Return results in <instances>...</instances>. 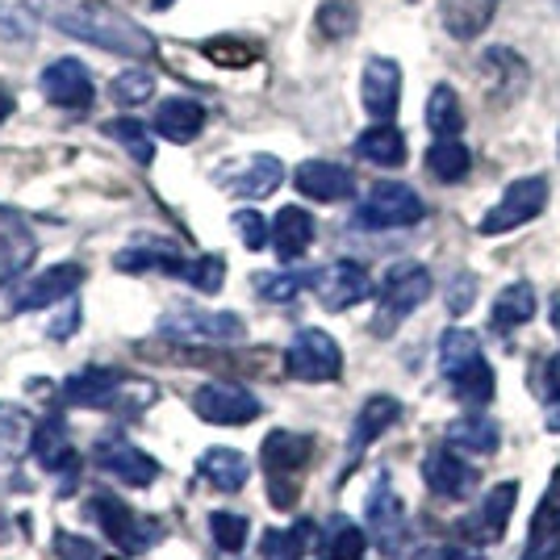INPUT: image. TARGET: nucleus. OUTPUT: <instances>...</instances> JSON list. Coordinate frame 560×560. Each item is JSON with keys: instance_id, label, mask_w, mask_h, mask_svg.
<instances>
[{"instance_id": "nucleus-1", "label": "nucleus", "mask_w": 560, "mask_h": 560, "mask_svg": "<svg viewBox=\"0 0 560 560\" xmlns=\"http://www.w3.org/2000/svg\"><path fill=\"white\" fill-rule=\"evenodd\" d=\"M50 22L59 25L63 34H71V38L93 43L101 50H114V55H130V59L151 55V38L130 18H121L105 4H71V9L50 13Z\"/></svg>"}, {"instance_id": "nucleus-2", "label": "nucleus", "mask_w": 560, "mask_h": 560, "mask_svg": "<svg viewBox=\"0 0 560 560\" xmlns=\"http://www.w3.org/2000/svg\"><path fill=\"white\" fill-rule=\"evenodd\" d=\"M310 456H314V440L298 435V431H272L264 440L259 460H264V472H268V498H272V506L289 511L302 498L298 472L310 465Z\"/></svg>"}, {"instance_id": "nucleus-3", "label": "nucleus", "mask_w": 560, "mask_h": 560, "mask_svg": "<svg viewBox=\"0 0 560 560\" xmlns=\"http://www.w3.org/2000/svg\"><path fill=\"white\" fill-rule=\"evenodd\" d=\"M427 298H431V272L422 264H394L381 280V305H376L373 330L394 335Z\"/></svg>"}, {"instance_id": "nucleus-4", "label": "nucleus", "mask_w": 560, "mask_h": 560, "mask_svg": "<svg viewBox=\"0 0 560 560\" xmlns=\"http://www.w3.org/2000/svg\"><path fill=\"white\" fill-rule=\"evenodd\" d=\"M422 197L410 185H397V180H381L369 188V197L355 206V226L364 231H401V226H415L422 222Z\"/></svg>"}, {"instance_id": "nucleus-5", "label": "nucleus", "mask_w": 560, "mask_h": 560, "mask_svg": "<svg viewBox=\"0 0 560 560\" xmlns=\"http://www.w3.org/2000/svg\"><path fill=\"white\" fill-rule=\"evenodd\" d=\"M284 373L305 385H330L343 373V351L327 330L305 327L293 335V343L284 348Z\"/></svg>"}, {"instance_id": "nucleus-6", "label": "nucleus", "mask_w": 560, "mask_h": 560, "mask_svg": "<svg viewBox=\"0 0 560 560\" xmlns=\"http://www.w3.org/2000/svg\"><path fill=\"white\" fill-rule=\"evenodd\" d=\"M89 511H93V518L101 523V532L114 539L121 552H130V557L151 552V548L164 539V523H155V518H147V514L130 511L126 502H117V498H109V493L93 498Z\"/></svg>"}, {"instance_id": "nucleus-7", "label": "nucleus", "mask_w": 560, "mask_h": 560, "mask_svg": "<svg viewBox=\"0 0 560 560\" xmlns=\"http://www.w3.org/2000/svg\"><path fill=\"white\" fill-rule=\"evenodd\" d=\"M160 335L164 339H176V343H231V339H243V318L231 314V310H172L160 318Z\"/></svg>"}, {"instance_id": "nucleus-8", "label": "nucleus", "mask_w": 560, "mask_h": 560, "mask_svg": "<svg viewBox=\"0 0 560 560\" xmlns=\"http://www.w3.org/2000/svg\"><path fill=\"white\" fill-rule=\"evenodd\" d=\"M192 410H197V419L213 422V427H247L259 419V397L247 385L210 381L192 394Z\"/></svg>"}, {"instance_id": "nucleus-9", "label": "nucleus", "mask_w": 560, "mask_h": 560, "mask_svg": "<svg viewBox=\"0 0 560 560\" xmlns=\"http://www.w3.org/2000/svg\"><path fill=\"white\" fill-rule=\"evenodd\" d=\"M544 206H548V180H544V176H523V180H514V185L502 192V201L481 218L477 231L490 234V238L493 234H506V231H514V226L539 218Z\"/></svg>"}, {"instance_id": "nucleus-10", "label": "nucleus", "mask_w": 560, "mask_h": 560, "mask_svg": "<svg viewBox=\"0 0 560 560\" xmlns=\"http://www.w3.org/2000/svg\"><path fill=\"white\" fill-rule=\"evenodd\" d=\"M477 75H481V89H486L498 105L518 101V96L527 93V80H532L527 59H523V55H514L511 47L481 50V59H477Z\"/></svg>"}, {"instance_id": "nucleus-11", "label": "nucleus", "mask_w": 560, "mask_h": 560, "mask_svg": "<svg viewBox=\"0 0 560 560\" xmlns=\"http://www.w3.org/2000/svg\"><path fill=\"white\" fill-rule=\"evenodd\" d=\"M96 468H101L105 477H114V481L135 486V490H147V486L160 477V460L147 456L142 447L126 444L121 435H105V440L96 444Z\"/></svg>"}, {"instance_id": "nucleus-12", "label": "nucleus", "mask_w": 560, "mask_h": 560, "mask_svg": "<svg viewBox=\"0 0 560 560\" xmlns=\"http://www.w3.org/2000/svg\"><path fill=\"white\" fill-rule=\"evenodd\" d=\"M84 284V268L80 264H55L38 277L22 280V289L13 293V314H30V310H47V305L71 298Z\"/></svg>"}, {"instance_id": "nucleus-13", "label": "nucleus", "mask_w": 560, "mask_h": 560, "mask_svg": "<svg viewBox=\"0 0 560 560\" xmlns=\"http://www.w3.org/2000/svg\"><path fill=\"white\" fill-rule=\"evenodd\" d=\"M364 514H369V532L381 544V552L385 557H401V548H406V511H401V498H397L385 477L369 493Z\"/></svg>"}, {"instance_id": "nucleus-14", "label": "nucleus", "mask_w": 560, "mask_h": 560, "mask_svg": "<svg viewBox=\"0 0 560 560\" xmlns=\"http://www.w3.org/2000/svg\"><path fill=\"white\" fill-rule=\"evenodd\" d=\"M314 293H318V302L327 305V310H351V305H360L373 293V280L364 272V264L335 259L330 268H323L314 277Z\"/></svg>"}, {"instance_id": "nucleus-15", "label": "nucleus", "mask_w": 560, "mask_h": 560, "mask_svg": "<svg viewBox=\"0 0 560 560\" xmlns=\"http://www.w3.org/2000/svg\"><path fill=\"white\" fill-rule=\"evenodd\" d=\"M38 89L47 101H55L59 109H89L93 105V75L84 71L80 59H59V63H50L43 68V80H38Z\"/></svg>"}, {"instance_id": "nucleus-16", "label": "nucleus", "mask_w": 560, "mask_h": 560, "mask_svg": "<svg viewBox=\"0 0 560 560\" xmlns=\"http://www.w3.org/2000/svg\"><path fill=\"white\" fill-rule=\"evenodd\" d=\"M284 180V167H280L277 155H252V160H243V164L226 167V172H218V185L234 192V197H243V201H259V197H272Z\"/></svg>"}, {"instance_id": "nucleus-17", "label": "nucleus", "mask_w": 560, "mask_h": 560, "mask_svg": "<svg viewBox=\"0 0 560 560\" xmlns=\"http://www.w3.org/2000/svg\"><path fill=\"white\" fill-rule=\"evenodd\" d=\"M514 498H518V486H514V481L493 486V490L486 493V502L460 523V532H465L472 544H498V539L506 536V527H511Z\"/></svg>"}, {"instance_id": "nucleus-18", "label": "nucleus", "mask_w": 560, "mask_h": 560, "mask_svg": "<svg viewBox=\"0 0 560 560\" xmlns=\"http://www.w3.org/2000/svg\"><path fill=\"white\" fill-rule=\"evenodd\" d=\"M422 481L435 498H468L477 490V468L468 465L465 456H456L452 447H435L427 460H422Z\"/></svg>"}, {"instance_id": "nucleus-19", "label": "nucleus", "mask_w": 560, "mask_h": 560, "mask_svg": "<svg viewBox=\"0 0 560 560\" xmlns=\"http://www.w3.org/2000/svg\"><path fill=\"white\" fill-rule=\"evenodd\" d=\"M360 96H364V109L376 121H394L397 105H401V68L394 59H369L364 80H360Z\"/></svg>"}, {"instance_id": "nucleus-20", "label": "nucleus", "mask_w": 560, "mask_h": 560, "mask_svg": "<svg viewBox=\"0 0 560 560\" xmlns=\"http://www.w3.org/2000/svg\"><path fill=\"white\" fill-rule=\"evenodd\" d=\"M30 447H34V460L47 468V472H63L71 477L75 468H80V452L71 444L68 435V422L59 419V415H50L34 427V435H30Z\"/></svg>"}, {"instance_id": "nucleus-21", "label": "nucleus", "mask_w": 560, "mask_h": 560, "mask_svg": "<svg viewBox=\"0 0 560 560\" xmlns=\"http://www.w3.org/2000/svg\"><path fill=\"white\" fill-rule=\"evenodd\" d=\"M293 185L310 201H348L351 192H355V176H351L348 167L327 164V160H310V164L293 172Z\"/></svg>"}, {"instance_id": "nucleus-22", "label": "nucleus", "mask_w": 560, "mask_h": 560, "mask_svg": "<svg viewBox=\"0 0 560 560\" xmlns=\"http://www.w3.org/2000/svg\"><path fill=\"white\" fill-rule=\"evenodd\" d=\"M560 544V468L552 472L548 490L539 498L536 514H532V532H527V557L523 560H544L552 557Z\"/></svg>"}, {"instance_id": "nucleus-23", "label": "nucleus", "mask_w": 560, "mask_h": 560, "mask_svg": "<svg viewBox=\"0 0 560 560\" xmlns=\"http://www.w3.org/2000/svg\"><path fill=\"white\" fill-rule=\"evenodd\" d=\"M117 272H167V277H188V259L172 243H135L114 256Z\"/></svg>"}, {"instance_id": "nucleus-24", "label": "nucleus", "mask_w": 560, "mask_h": 560, "mask_svg": "<svg viewBox=\"0 0 560 560\" xmlns=\"http://www.w3.org/2000/svg\"><path fill=\"white\" fill-rule=\"evenodd\" d=\"M197 477H201L206 486H213V490L238 493L247 486V477H252V465H247V456L234 452V447H210V452H201V460H197Z\"/></svg>"}, {"instance_id": "nucleus-25", "label": "nucleus", "mask_w": 560, "mask_h": 560, "mask_svg": "<svg viewBox=\"0 0 560 560\" xmlns=\"http://www.w3.org/2000/svg\"><path fill=\"white\" fill-rule=\"evenodd\" d=\"M493 13H498V0H440L444 30L456 43H472L477 34H486Z\"/></svg>"}, {"instance_id": "nucleus-26", "label": "nucleus", "mask_w": 560, "mask_h": 560, "mask_svg": "<svg viewBox=\"0 0 560 560\" xmlns=\"http://www.w3.org/2000/svg\"><path fill=\"white\" fill-rule=\"evenodd\" d=\"M397 415H401L397 397H385V394L369 397V401H364V410H360L355 422H351V440H348L351 460H360V452L373 444L381 431H389V427L397 422Z\"/></svg>"}, {"instance_id": "nucleus-27", "label": "nucleus", "mask_w": 560, "mask_h": 560, "mask_svg": "<svg viewBox=\"0 0 560 560\" xmlns=\"http://www.w3.org/2000/svg\"><path fill=\"white\" fill-rule=\"evenodd\" d=\"M206 130V109L188 96H167L155 114V135H164L167 142H192Z\"/></svg>"}, {"instance_id": "nucleus-28", "label": "nucleus", "mask_w": 560, "mask_h": 560, "mask_svg": "<svg viewBox=\"0 0 560 560\" xmlns=\"http://www.w3.org/2000/svg\"><path fill=\"white\" fill-rule=\"evenodd\" d=\"M126 385V376L114 373V369H84V373H75L63 385V401L71 406H109L117 397V389Z\"/></svg>"}, {"instance_id": "nucleus-29", "label": "nucleus", "mask_w": 560, "mask_h": 560, "mask_svg": "<svg viewBox=\"0 0 560 560\" xmlns=\"http://www.w3.org/2000/svg\"><path fill=\"white\" fill-rule=\"evenodd\" d=\"M355 155L376 167H401L406 164V135L397 130L394 121H376L355 139Z\"/></svg>"}, {"instance_id": "nucleus-30", "label": "nucleus", "mask_w": 560, "mask_h": 560, "mask_svg": "<svg viewBox=\"0 0 560 560\" xmlns=\"http://www.w3.org/2000/svg\"><path fill=\"white\" fill-rule=\"evenodd\" d=\"M314 243V218L302 210V206H284L272 222V247L277 256L289 264V259H302L305 247Z\"/></svg>"}, {"instance_id": "nucleus-31", "label": "nucleus", "mask_w": 560, "mask_h": 560, "mask_svg": "<svg viewBox=\"0 0 560 560\" xmlns=\"http://www.w3.org/2000/svg\"><path fill=\"white\" fill-rule=\"evenodd\" d=\"M447 444H456V452H472V456H493L502 444V431L486 415H465V419L447 422Z\"/></svg>"}, {"instance_id": "nucleus-32", "label": "nucleus", "mask_w": 560, "mask_h": 560, "mask_svg": "<svg viewBox=\"0 0 560 560\" xmlns=\"http://www.w3.org/2000/svg\"><path fill=\"white\" fill-rule=\"evenodd\" d=\"M532 314H536V289H532L527 280H514V284H506V289L498 293L490 323H493V330H514V327H527Z\"/></svg>"}, {"instance_id": "nucleus-33", "label": "nucleus", "mask_w": 560, "mask_h": 560, "mask_svg": "<svg viewBox=\"0 0 560 560\" xmlns=\"http://www.w3.org/2000/svg\"><path fill=\"white\" fill-rule=\"evenodd\" d=\"M477 360H486V355H481V343H477L472 330H465V327L444 330V339H440V373H444L447 381H456V376L465 373V369H472Z\"/></svg>"}, {"instance_id": "nucleus-34", "label": "nucleus", "mask_w": 560, "mask_h": 560, "mask_svg": "<svg viewBox=\"0 0 560 560\" xmlns=\"http://www.w3.org/2000/svg\"><path fill=\"white\" fill-rule=\"evenodd\" d=\"M468 167H472V155H468V147L460 139L431 142V151H427V172H431L435 180L456 185V180H465L468 176Z\"/></svg>"}, {"instance_id": "nucleus-35", "label": "nucleus", "mask_w": 560, "mask_h": 560, "mask_svg": "<svg viewBox=\"0 0 560 560\" xmlns=\"http://www.w3.org/2000/svg\"><path fill=\"white\" fill-rule=\"evenodd\" d=\"M427 126L435 139H456L465 130V109H460V96L452 93L447 84H435V93L427 101Z\"/></svg>"}, {"instance_id": "nucleus-36", "label": "nucleus", "mask_w": 560, "mask_h": 560, "mask_svg": "<svg viewBox=\"0 0 560 560\" xmlns=\"http://www.w3.org/2000/svg\"><path fill=\"white\" fill-rule=\"evenodd\" d=\"M201 55L210 59L213 68H226V71H243L252 68L259 59V47L256 43H247V38H213V43H201Z\"/></svg>"}, {"instance_id": "nucleus-37", "label": "nucleus", "mask_w": 560, "mask_h": 560, "mask_svg": "<svg viewBox=\"0 0 560 560\" xmlns=\"http://www.w3.org/2000/svg\"><path fill=\"white\" fill-rule=\"evenodd\" d=\"M314 532V523H298V527H272L264 532V560H305V539Z\"/></svg>"}, {"instance_id": "nucleus-38", "label": "nucleus", "mask_w": 560, "mask_h": 560, "mask_svg": "<svg viewBox=\"0 0 560 560\" xmlns=\"http://www.w3.org/2000/svg\"><path fill=\"white\" fill-rule=\"evenodd\" d=\"M314 25H318V34H323V38L339 43V38L355 34V25H360V9H355L351 0H323V9H318Z\"/></svg>"}, {"instance_id": "nucleus-39", "label": "nucleus", "mask_w": 560, "mask_h": 560, "mask_svg": "<svg viewBox=\"0 0 560 560\" xmlns=\"http://www.w3.org/2000/svg\"><path fill=\"white\" fill-rule=\"evenodd\" d=\"M105 135H109L114 142H121L139 164H151V160H155V142H151V135H147V126L135 121V117H114V121L105 126Z\"/></svg>"}, {"instance_id": "nucleus-40", "label": "nucleus", "mask_w": 560, "mask_h": 560, "mask_svg": "<svg viewBox=\"0 0 560 560\" xmlns=\"http://www.w3.org/2000/svg\"><path fill=\"white\" fill-rule=\"evenodd\" d=\"M493 369L486 364V360H477L472 369H465V373L452 381V394L460 397V401H468V406H486V401H493Z\"/></svg>"}, {"instance_id": "nucleus-41", "label": "nucleus", "mask_w": 560, "mask_h": 560, "mask_svg": "<svg viewBox=\"0 0 560 560\" xmlns=\"http://www.w3.org/2000/svg\"><path fill=\"white\" fill-rule=\"evenodd\" d=\"M318 560H364V532L355 523H348V518H339L335 532L327 536V544H323V557Z\"/></svg>"}, {"instance_id": "nucleus-42", "label": "nucleus", "mask_w": 560, "mask_h": 560, "mask_svg": "<svg viewBox=\"0 0 560 560\" xmlns=\"http://www.w3.org/2000/svg\"><path fill=\"white\" fill-rule=\"evenodd\" d=\"M247 532H252L247 514H234V511H213L210 514V536L222 552H238V548L247 544Z\"/></svg>"}, {"instance_id": "nucleus-43", "label": "nucleus", "mask_w": 560, "mask_h": 560, "mask_svg": "<svg viewBox=\"0 0 560 560\" xmlns=\"http://www.w3.org/2000/svg\"><path fill=\"white\" fill-rule=\"evenodd\" d=\"M305 284H314V277H302V272H259L256 293L264 302H293Z\"/></svg>"}, {"instance_id": "nucleus-44", "label": "nucleus", "mask_w": 560, "mask_h": 560, "mask_svg": "<svg viewBox=\"0 0 560 560\" xmlns=\"http://www.w3.org/2000/svg\"><path fill=\"white\" fill-rule=\"evenodd\" d=\"M109 93L121 101V105H142L147 96L155 93V75L147 68H130V71H121L114 84H109Z\"/></svg>"}, {"instance_id": "nucleus-45", "label": "nucleus", "mask_w": 560, "mask_h": 560, "mask_svg": "<svg viewBox=\"0 0 560 560\" xmlns=\"http://www.w3.org/2000/svg\"><path fill=\"white\" fill-rule=\"evenodd\" d=\"M188 284H197L201 293H218L222 280H226V259L222 256H201V259H188Z\"/></svg>"}, {"instance_id": "nucleus-46", "label": "nucleus", "mask_w": 560, "mask_h": 560, "mask_svg": "<svg viewBox=\"0 0 560 560\" xmlns=\"http://www.w3.org/2000/svg\"><path fill=\"white\" fill-rule=\"evenodd\" d=\"M234 231H238V238L247 243V252H259V247H268V222H264L256 210H238V213H234Z\"/></svg>"}, {"instance_id": "nucleus-47", "label": "nucleus", "mask_w": 560, "mask_h": 560, "mask_svg": "<svg viewBox=\"0 0 560 560\" xmlns=\"http://www.w3.org/2000/svg\"><path fill=\"white\" fill-rule=\"evenodd\" d=\"M55 552H59V560H114V557H105L96 544L71 536V532H59V536H55Z\"/></svg>"}, {"instance_id": "nucleus-48", "label": "nucleus", "mask_w": 560, "mask_h": 560, "mask_svg": "<svg viewBox=\"0 0 560 560\" xmlns=\"http://www.w3.org/2000/svg\"><path fill=\"white\" fill-rule=\"evenodd\" d=\"M472 302H477V277H472V272L452 277V284H447V310H452V314H468Z\"/></svg>"}, {"instance_id": "nucleus-49", "label": "nucleus", "mask_w": 560, "mask_h": 560, "mask_svg": "<svg viewBox=\"0 0 560 560\" xmlns=\"http://www.w3.org/2000/svg\"><path fill=\"white\" fill-rule=\"evenodd\" d=\"M25 444V419L22 410L0 406V452H18Z\"/></svg>"}, {"instance_id": "nucleus-50", "label": "nucleus", "mask_w": 560, "mask_h": 560, "mask_svg": "<svg viewBox=\"0 0 560 560\" xmlns=\"http://www.w3.org/2000/svg\"><path fill=\"white\" fill-rule=\"evenodd\" d=\"M30 34H34V18L0 0V38H30Z\"/></svg>"}, {"instance_id": "nucleus-51", "label": "nucleus", "mask_w": 560, "mask_h": 560, "mask_svg": "<svg viewBox=\"0 0 560 560\" xmlns=\"http://www.w3.org/2000/svg\"><path fill=\"white\" fill-rule=\"evenodd\" d=\"M415 560H477V552L465 548V544H431Z\"/></svg>"}, {"instance_id": "nucleus-52", "label": "nucleus", "mask_w": 560, "mask_h": 560, "mask_svg": "<svg viewBox=\"0 0 560 560\" xmlns=\"http://www.w3.org/2000/svg\"><path fill=\"white\" fill-rule=\"evenodd\" d=\"M544 389H548V397H557L560 401V351L544 364Z\"/></svg>"}, {"instance_id": "nucleus-53", "label": "nucleus", "mask_w": 560, "mask_h": 560, "mask_svg": "<svg viewBox=\"0 0 560 560\" xmlns=\"http://www.w3.org/2000/svg\"><path fill=\"white\" fill-rule=\"evenodd\" d=\"M71 327H80V305H68V314L50 327V335H55V339H63V335H71Z\"/></svg>"}, {"instance_id": "nucleus-54", "label": "nucleus", "mask_w": 560, "mask_h": 560, "mask_svg": "<svg viewBox=\"0 0 560 560\" xmlns=\"http://www.w3.org/2000/svg\"><path fill=\"white\" fill-rule=\"evenodd\" d=\"M13 114V101H9V93H4V89H0V121H4V117Z\"/></svg>"}, {"instance_id": "nucleus-55", "label": "nucleus", "mask_w": 560, "mask_h": 560, "mask_svg": "<svg viewBox=\"0 0 560 560\" xmlns=\"http://www.w3.org/2000/svg\"><path fill=\"white\" fill-rule=\"evenodd\" d=\"M548 431H560V410H552V415H548Z\"/></svg>"}, {"instance_id": "nucleus-56", "label": "nucleus", "mask_w": 560, "mask_h": 560, "mask_svg": "<svg viewBox=\"0 0 560 560\" xmlns=\"http://www.w3.org/2000/svg\"><path fill=\"white\" fill-rule=\"evenodd\" d=\"M552 327H560V298L552 302Z\"/></svg>"}, {"instance_id": "nucleus-57", "label": "nucleus", "mask_w": 560, "mask_h": 560, "mask_svg": "<svg viewBox=\"0 0 560 560\" xmlns=\"http://www.w3.org/2000/svg\"><path fill=\"white\" fill-rule=\"evenodd\" d=\"M167 4H172V0H155V9H167Z\"/></svg>"}, {"instance_id": "nucleus-58", "label": "nucleus", "mask_w": 560, "mask_h": 560, "mask_svg": "<svg viewBox=\"0 0 560 560\" xmlns=\"http://www.w3.org/2000/svg\"><path fill=\"white\" fill-rule=\"evenodd\" d=\"M557 155H560V135H557Z\"/></svg>"}]
</instances>
